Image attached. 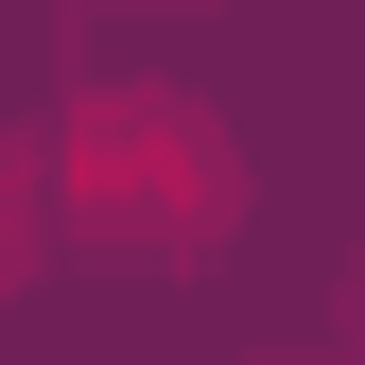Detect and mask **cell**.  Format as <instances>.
Wrapping results in <instances>:
<instances>
[{"instance_id": "2", "label": "cell", "mask_w": 365, "mask_h": 365, "mask_svg": "<svg viewBox=\"0 0 365 365\" xmlns=\"http://www.w3.org/2000/svg\"><path fill=\"white\" fill-rule=\"evenodd\" d=\"M18 244H35V192H18V174H0V279H18Z\"/></svg>"}, {"instance_id": "1", "label": "cell", "mask_w": 365, "mask_h": 365, "mask_svg": "<svg viewBox=\"0 0 365 365\" xmlns=\"http://www.w3.org/2000/svg\"><path fill=\"white\" fill-rule=\"evenodd\" d=\"M53 209L87 226V244L192 261V244L244 226V157H226V122L192 105V87H87V105L53 122Z\"/></svg>"}]
</instances>
